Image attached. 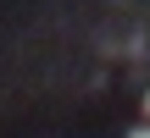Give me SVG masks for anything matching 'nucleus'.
<instances>
[{
    "mask_svg": "<svg viewBox=\"0 0 150 138\" xmlns=\"http://www.w3.org/2000/svg\"><path fill=\"white\" fill-rule=\"evenodd\" d=\"M128 138H150V127H134V133H128Z\"/></svg>",
    "mask_w": 150,
    "mask_h": 138,
    "instance_id": "1",
    "label": "nucleus"
},
{
    "mask_svg": "<svg viewBox=\"0 0 150 138\" xmlns=\"http://www.w3.org/2000/svg\"><path fill=\"white\" fill-rule=\"evenodd\" d=\"M145 111H150V94H145Z\"/></svg>",
    "mask_w": 150,
    "mask_h": 138,
    "instance_id": "2",
    "label": "nucleus"
}]
</instances>
